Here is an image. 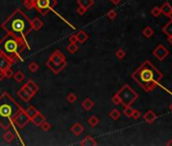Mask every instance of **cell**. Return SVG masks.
I'll use <instances>...</instances> for the list:
<instances>
[{
    "mask_svg": "<svg viewBox=\"0 0 172 146\" xmlns=\"http://www.w3.org/2000/svg\"><path fill=\"white\" fill-rule=\"evenodd\" d=\"M169 17H170V19L172 20V11H171V13H170V14H169Z\"/></svg>",
    "mask_w": 172,
    "mask_h": 146,
    "instance_id": "cell-47",
    "label": "cell"
},
{
    "mask_svg": "<svg viewBox=\"0 0 172 146\" xmlns=\"http://www.w3.org/2000/svg\"><path fill=\"white\" fill-rule=\"evenodd\" d=\"M86 11H87V9H85V8H83V7H81V6H78V8H77V13H78L79 15L85 14Z\"/></svg>",
    "mask_w": 172,
    "mask_h": 146,
    "instance_id": "cell-40",
    "label": "cell"
},
{
    "mask_svg": "<svg viewBox=\"0 0 172 146\" xmlns=\"http://www.w3.org/2000/svg\"><path fill=\"white\" fill-rule=\"evenodd\" d=\"M76 100H77V96H76V95H75V93H73V92H70V93H69V95H67V101H68L70 104H74L75 101H76Z\"/></svg>",
    "mask_w": 172,
    "mask_h": 146,
    "instance_id": "cell-36",
    "label": "cell"
},
{
    "mask_svg": "<svg viewBox=\"0 0 172 146\" xmlns=\"http://www.w3.org/2000/svg\"><path fill=\"white\" fill-rule=\"evenodd\" d=\"M94 104H94V101L92 100H90L89 98H86L81 103V107L85 110V111H90V110L94 107Z\"/></svg>",
    "mask_w": 172,
    "mask_h": 146,
    "instance_id": "cell-18",
    "label": "cell"
},
{
    "mask_svg": "<svg viewBox=\"0 0 172 146\" xmlns=\"http://www.w3.org/2000/svg\"><path fill=\"white\" fill-rule=\"evenodd\" d=\"M32 1H35V0H32Z\"/></svg>",
    "mask_w": 172,
    "mask_h": 146,
    "instance_id": "cell-48",
    "label": "cell"
},
{
    "mask_svg": "<svg viewBox=\"0 0 172 146\" xmlns=\"http://www.w3.org/2000/svg\"><path fill=\"white\" fill-rule=\"evenodd\" d=\"M87 123H88V125L91 126V127H95V126L98 125L99 120H98V118L96 117V116H91L89 119L87 120Z\"/></svg>",
    "mask_w": 172,
    "mask_h": 146,
    "instance_id": "cell-27",
    "label": "cell"
},
{
    "mask_svg": "<svg viewBox=\"0 0 172 146\" xmlns=\"http://www.w3.org/2000/svg\"><path fill=\"white\" fill-rule=\"evenodd\" d=\"M11 65H12V62L10 61L7 57H5L2 53H0V72L8 67H10Z\"/></svg>",
    "mask_w": 172,
    "mask_h": 146,
    "instance_id": "cell-11",
    "label": "cell"
},
{
    "mask_svg": "<svg viewBox=\"0 0 172 146\" xmlns=\"http://www.w3.org/2000/svg\"><path fill=\"white\" fill-rule=\"evenodd\" d=\"M162 77V72L158 70L149 60H146L132 74V78L147 92H153Z\"/></svg>",
    "mask_w": 172,
    "mask_h": 146,
    "instance_id": "cell-1",
    "label": "cell"
},
{
    "mask_svg": "<svg viewBox=\"0 0 172 146\" xmlns=\"http://www.w3.org/2000/svg\"><path fill=\"white\" fill-rule=\"evenodd\" d=\"M115 56L116 58H118V60H123L124 57H126V52H124V50H123V49H118V51L115 52Z\"/></svg>",
    "mask_w": 172,
    "mask_h": 146,
    "instance_id": "cell-34",
    "label": "cell"
},
{
    "mask_svg": "<svg viewBox=\"0 0 172 146\" xmlns=\"http://www.w3.org/2000/svg\"><path fill=\"white\" fill-rule=\"evenodd\" d=\"M38 111L37 110V108L34 106H29V108L26 110V114L27 115V117L29 118V120H32V118H34V116L37 114Z\"/></svg>",
    "mask_w": 172,
    "mask_h": 146,
    "instance_id": "cell-22",
    "label": "cell"
},
{
    "mask_svg": "<svg viewBox=\"0 0 172 146\" xmlns=\"http://www.w3.org/2000/svg\"><path fill=\"white\" fill-rule=\"evenodd\" d=\"M169 109H170V111L172 112V103H171L170 104H169Z\"/></svg>",
    "mask_w": 172,
    "mask_h": 146,
    "instance_id": "cell-46",
    "label": "cell"
},
{
    "mask_svg": "<svg viewBox=\"0 0 172 146\" xmlns=\"http://www.w3.org/2000/svg\"><path fill=\"white\" fill-rule=\"evenodd\" d=\"M26 49H29V46L26 39L10 34L5 35L0 42V53L7 57L12 62V64L23 61L21 54Z\"/></svg>",
    "mask_w": 172,
    "mask_h": 146,
    "instance_id": "cell-3",
    "label": "cell"
},
{
    "mask_svg": "<svg viewBox=\"0 0 172 146\" xmlns=\"http://www.w3.org/2000/svg\"><path fill=\"white\" fill-rule=\"evenodd\" d=\"M112 3H113L115 5H118V4H120L121 2V0H109Z\"/></svg>",
    "mask_w": 172,
    "mask_h": 146,
    "instance_id": "cell-43",
    "label": "cell"
},
{
    "mask_svg": "<svg viewBox=\"0 0 172 146\" xmlns=\"http://www.w3.org/2000/svg\"><path fill=\"white\" fill-rule=\"evenodd\" d=\"M29 121H30L29 118L27 117V115L26 114V110L23 108L14 116V118H13V120H12V125H15V126H17L18 128L23 129L29 124Z\"/></svg>",
    "mask_w": 172,
    "mask_h": 146,
    "instance_id": "cell-8",
    "label": "cell"
},
{
    "mask_svg": "<svg viewBox=\"0 0 172 146\" xmlns=\"http://www.w3.org/2000/svg\"><path fill=\"white\" fill-rule=\"evenodd\" d=\"M151 14L155 16V17H158L160 14H161V10H160V7L158 6H154L153 9L151 10Z\"/></svg>",
    "mask_w": 172,
    "mask_h": 146,
    "instance_id": "cell-38",
    "label": "cell"
},
{
    "mask_svg": "<svg viewBox=\"0 0 172 146\" xmlns=\"http://www.w3.org/2000/svg\"><path fill=\"white\" fill-rule=\"evenodd\" d=\"M1 27L6 32L16 37L24 38L32 31L30 26V19L23 10L15 9L11 14L1 23Z\"/></svg>",
    "mask_w": 172,
    "mask_h": 146,
    "instance_id": "cell-2",
    "label": "cell"
},
{
    "mask_svg": "<svg viewBox=\"0 0 172 146\" xmlns=\"http://www.w3.org/2000/svg\"><path fill=\"white\" fill-rule=\"evenodd\" d=\"M162 31L167 37H171L172 36V20H170L166 26H164V27L162 29Z\"/></svg>",
    "mask_w": 172,
    "mask_h": 146,
    "instance_id": "cell-24",
    "label": "cell"
},
{
    "mask_svg": "<svg viewBox=\"0 0 172 146\" xmlns=\"http://www.w3.org/2000/svg\"><path fill=\"white\" fill-rule=\"evenodd\" d=\"M27 68H29V70L30 71V72H37V71L38 70V68H40V66H38V63L35 62H30L29 66H27Z\"/></svg>",
    "mask_w": 172,
    "mask_h": 146,
    "instance_id": "cell-33",
    "label": "cell"
},
{
    "mask_svg": "<svg viewBox=\"0 0 172 146\" xmlns=\"http://www.w3.org/2000/svg\"><path fill=\"white\" fill-rule=\"evenodd\" d=\"M30 121L34 123L35 126H37V127H40V126L41 125V123L45 122V121H46V117L43 114H41V112H38L37 114L34 116V118H32V119L30 120Z\"/></svg>",
    "mask_w": 172,
    "mask_h": 146,
    "instance_id": "cell-12",
    "label": "cell"
},
{
    "mask_svg": "<svg viewBox=\"0 0 172 146\" xmlns=\"http://www.w3.org/2000/svg\"><path fill=\"white\" fill-rule=\"evenodd\" d=\"M109 117L112 118V120L116 121V120L120 119V117H121V112L118 111V109H113V110H112V111L109 112Z\"/></svg>",
    "mask_w": 172,
    "mask_h": 146,
    "instance_id": "cell-26",
    "label": "cell"
},
{
    "mask_svg": "<svg viewBox=\"0 0 172 146\" xmlns=\"http://www.w3.org/2000/svg\"><path fill=\"white\" fill-rule=\"evenodd\" d=\"M68 41L70 43H74V44H76L77 42H78V40H77V37H76V35H72V36H70V37H69V39H68Z\"/></svg>",
    "mask_w": 172,
    "mask_h": 146,
    "instance_id": "cell-41",
    "label": "cell"
},
{
    "mask_svg": "<svg viewBox=\"0 0 172 146\" xmlns=\"http://www.w3.org/2000/svg\"><path fill=\"white\" fill-rule=\"evenodd\" d=\"M160 10H161V13L165 14L166 16H169V14H170L172 11V6L168 3V2H166V3H164L160 7Z\"/></svg>",
    "mask_w": 172,
    "mask_h": 146,
    "instance_id": "cell-20",
    "label": "cell"
},
{
    "mask_svg": "<svg viewBox=\"0 0 172 146\" xmlns=\"http://www.w3.org/2000/svg\"><path fill=\"white\" fill-rule=\"evenodd\" d=\"M40 127L41 128V130H43V131L47 132V131H50V129L52 128V125H51V124H50L49 122L45 121V122L41 123V125L40 126Z\"/></svg>",
    "mask_w": 172,
    "mask_h": 146,
    "instance_id": "cell-35",
    "label": "cell"
},
{
    "mask_svg": "<svg viewBox=\"0 0 172 146\" xmlns=\"http://www.w3.org/2000/svg\"><path fill=\"white\" fill-rule=\"evenodd\" d=\"M112 103H113V104H116V106H118V104H121L120 98H118V96L116 95H115L112 96Z\"/></svg>",
    "mask_w": 172,
    "mask_h": 146,
    "instance_id": "cell-42",
    "label": "cell"
},
{
    "mask_svg": "<svg viewBox=\"0 0 172 146\" xmlns=\"http://www.w3.org/2000/svg\"><path fill=\"white\" fill-rule=\"evenodd\" d=\"M166 145L169 146V145H172V140H169V141L166 142Z\"/></svg>",
    "mask_w": 172,
    "mask_h": 146,
    "instance_id": "cell-44",
    "label": "cell"
},
{
    "mask_svg": "<svg viewBox=\"0 0 172 146\" xmlns=\"http://www.w3.org/2000/svg\"><path fill=\"white\" fill-rule=\"evenodd\" d=\"M156 119H157V115L155 114L153 111H151V110H149V111L144 115V120L148 124H152Z\"/></svg>",
    "mask_w": 172,
    "mask_h": 146,
    "instance_id": "cell-16",
    "label": "cell"
},
{
    "mask_svg": "<svg viewBox=\"0 0 172 146\" xmlns=\"http://www.w3.org/2000/svg\"><path fill=\"white\" fill-rule=\"evenodd\" d=\"M23 107L12 98L7 92L0 95V127L8 130L12 126V120Z\"/></svg>",
    "mask_w": 172,
    "mask_h": 146,
    "instance_id": "cell-4",
    "label": "cell"
},
{
    "mask_svg": "<svg viewBox=\"0 0 172 146\" xmlns=\"http://www.w3.org/2000/svg\"><path fill=\"white\" fill-rule=\"evenodd\" d=\"M70 131L73 133L75 136H80L84 132V127L80 123H75L74 125L71 126Z\"/></svg>",
    "mask_w": 172,
    "mask_h": 146,
    "instance_id": "cell-15",
    "label": "cell"
},
{
    "mask_svg": "<svg viewBox=\"0 0 172 146\" xmlns=\"http://www.w3.org/2000/svg\"><path fill=\"white\" fill-rule=\"evenodd\" d=\"M106 15H107V17H109L110 20H113L115 17H116V15H118V13H116V11L115 9H110L109 11H107L106 13Z\"/></svg>",
    "mask_w": 172,
    "mask_h": 146,
    "instance_id": "cell-37",
    "label": "cell"
},
{
    "mask_svg": "<svg viewBox=\"0 0 172 146\" xmlns=\"http://www.w3.org/2000/svg\"><path fill=\"white\" fill-rule=\"evenodd\" d=\"M44 23L40 17H35L34 19H30V26L32 31H40L43 27Z\"/></svg>",
    "mask_w": 172,
    "mask_h": 146,
    "instance_id": "cell-13",
    "label": "cell"
},
{
    "mask_svg": "<svg viewBox=\"0 0 172 146\" xmlns=\"http://www.w3.org/2000/svg\"><path fill=\"white\" fill-rule=\"evenodd\" d=\"M78 50V46L74 43H70L69 45L67 46V51L69 52L70 54H75Z\"/></svg>",
    "mask_w": 172,
    "mask_h": 146,
    "instance_id": "cell-30",
    "label": "cell"
},
{
    "mask_svg": "<svg viewBox=\"0 0 172 146\" xmlns=\"http://www.w3.org/2000/svg\"><path fill=\"white\" fill-rule=\"evenodd\" d=\"M153 55L157 58L158 60H160V61H163V60H164L165 58L169 55V51L167 50V48H166L165 46L159 45L153 51Z\"/></svg>",
    "mask_w": 172,
    "mask_h": 146,
    "instance_id": "cell-9",
    "label": "cell"
},
{
    "mask_svg": "<svg viewBox=\"0 0 172 146\" xmlns=\"http://www.w3.org/2000/svg\"><path fill=\"white\" fill-rule=\"evenodd\" d=\"M0 42H1V40H0Z\"/></svg>",
    "mask_w": 172,
    "mask_h": 146,
    "instance_id": "cell-49",
    "label": "cell"
},
{
    "mask_svg": "<svg viewBox=\"0 0 172 146\" xmlns=\"http://www.w3.org/2000/svg\"><path fill=\"white\" fill-rule=\"evenodd\" d=\"M77 4L88 10L94 4V0H77Z\"/></svg>",
    "mask_w": 172,
    "mask_h": 146,
    "instance_id": "cell-19",
    "label": "cell"
},
{
    "mask_svg": "<svg viewBox=\"0 0 172 146\" xmlns=\"http://www.w3.org/2000/svg\"><path fill=\"white\" fill-rule=\"evenodd\" d=\"M133 112H134V109H133L131 106H127V107H124L123 113L127 118H132Z\"/></svg>",
    "mask_w": 172,
    "mask_h": 146,
    "instance_id": "cell-32",
    "label": "cell"
},
{
    "mask_svg": "<svg viewBox=\"0 0 172 146\" xmlns=\"http://www.w3.org/2000/svg\"><path fill=\"white\" fill-rule=\"evenodd\" d=\"M142 116V114H141V112L139 111V110H134V112H133V115H132V118H134L135 120H138L139 118Z\"/></svg>",
    "mask_w": 172,
    "mask_h": 146,
    "instance_id": "cell-39",
    "label": "cell"
},
{
    "mask_svg": "<svg viewBox=\"0 0 172 146\" xmlns=\"http://www.w3.org/2000/svg\"><path fill=\"white\" fill-rule=\"evenodd\" d=\"M49 62L53 63L54 65H57L59 66L61 69H64L67 65V61H66V57L62 52H60L59 50H56L54 51L53 53L51 54V56L48 59Z\"/></svg>",
    "mask_w": 172,
    "mask_h": 146,
    "instance_id": "cell-7",
    "label": "cell"
},
{
    "mask_svg": "<svg viewBox=\"0 0 172 146\" xmlns=\"http://www.w3.org/2000/svg\"><path fill=\"white\" fill-rule=\"evenodd\" d=\"M80 144L82 146H96L97 145V142L95 141V139L91 136H86L84 139L80 142Z\"/></svg>",
    "mask_w": 172,
    "mask_h": 146,
    "instance_id": "cell-17",
    "label": "cell"
},
{
    "mask_svg": "<svg viewBox=\"0 0 172 146\" xmlns=\"http://www.w3.org/2000/svg\"><path fill=\"white\" fill-rule=\"evenodd\" d=\"M23 89L24 90H26V92H29V95H32V96H35V93L38 92V86L32 80V79H29V81L26 82V84L23 86Z\"/></svg>",
    "mask_w": 172,
    "mask_h": 146,
    "instance_id": "cell-10",
    "label": "cell"
},
{
    "mask_svg": "<svg viewBox=\"0 0 172 146\" xmlns=\"http://www.w3.org/2000/svg\"><path fill=\"white\" fill-rule=\"evenodd\" d=\"M75 35H76L77 40H78L79 43H84L87 41V39H88V35L86 34L84 31H79L77 34H75Z\"/></svg>",
    "mask_w": 172,
    "mask_h": 146,
    "instance_id": "cell-21",
    "label": "cell"
},
{
    "mask_svg": "<svg viewBox=\"0 0 172 146\" xmlns=\"http://www.w3.org/2000/svg\"><path fill=\"white\" fill-rule=\"evenodd\" d=\"M57 5L56 0H35V9L40 13L41 16H46L50 10Z\"/></svg>",
    "mask_w": 172,
    "mask_h": 146,
    "instance_id": "cell-6",
    "label": "cell"
},
{
    "mask_svg": "<svg viewBox=\"0 0 172 146\" xmlns=\"http://www.w3.org/2000/svg\"><path fill=\"white\" fill-rule=\"evenodd\" d=\"M143 35L145 36L146 38H151L152 36L154 35V30L152 29L151 26H146L145 29L143 30Z\"/></svg>",
    "mask_w": 172,
    "mask_h": 146,
    "instance_id": "cell-29",
    "label": "cell"
},
{
    "mask_svg": "<svg viewBox=\"0 0 172 146\" xmlns=\"http://www.w3.org/2000/svg\"><path fill=\"white\" fill-rule=\"evenodd\" d=\"M115 95L118 96L121 104H123L124 107L131 106V104L139 98V95L132 89L131 86H130L129 84H124Z\"/></svg>",
    "mask_w": 172,
    "mask_h": 146,
    "instance_id": "cell-5",
    "label": "cell"
},
{
    "mask_svg": "<svg viewBox=\"0 0 172 146\" xmlns=\"http://www.w3.org/2000/svg\"><path fill=\"white\" fill-rule=\"evenodd\" d=\"M23 6L26 8L27 10H32L35 8V1L32 0H23Z\"/></svg>",
    "mask_w": 172,
    "mask_h": 146,
    "instance_id": "cell-31",
    "label": "cell"
},
{
    "mask_svg": "<svg viewBox=\"0 0 172 146\" xmlns=\"http://www.w3.org/2000/svg\"><path fill=\"white\" fill-rule=\"evenodd\" d=\"M13 78H14V80L16 82H21L24 79V77H26V75L23 74V72H21V71H17V72H15L14 74H13Z\"/></svg>",
    "mask_w": 172,
    "mask_h": 146,
    "instance_id": "cell-28",
    "label": "cell"
},
{
    "mask_svg": "<svg viewBox=\"0 0 172 146\" xmlns=\"http://www.w3.org/2000/svg\"><path fill=\"white\" fill-rule=\"evenodd\" d=\"M168 42L172 45V36H171V37H168Z\"/></svg>",
    "mask_w": 172,
    "mask_h": 146,
    "instance_id": "cell-45",
    "label": "cell"
},
{
    "mask_svg": "<svg viewBox=\"0 0 172 146\" xmlns=\"http://www.w3.org/2000/svg\"><path fill=\"white\" fill-rule=\"evenodd\" d=\"M17 96L19 98H21L23 101H26V103H29V101L34 98V96H32V95H29L26 90H24L23 87H21L19 90H17Z\"/></svg>",
    "mask_w": 172,
    "mask_h": 146,
    "instance_id": "cell-14",
    "label": "cell"
},
{
    "mask_svg": "<svg viewBox=\"0 0 172 146\" xmlns=\"http://www.w3.org/2000/svg\"><path fill=\"white\" fill-rule=\"evenodd\" d=\"M1 75L2 77H5V78H11L13 76V74H14V71L12 70L11 67H8L6 69H4L3 71H1Z\"/></svg>",
    "mask_w": 172,
    "mask_h": 146,
    "instance_id": "cell-23",
    "label": "cell"
},
{
    "mask_svg": "<svg viewBox=\"0 0 172 146\" xmlns=\"http://www.w3.org/2000/svg\"><path fill=\"white\" fill-rule=\"evenodd\" d=\"M3 139H4L5 142L10 143L13 139H14V134H13L11 131H7L6 130V132H5L4 135H3Z\"/></svg>",
    "mask_w": 172,
    "mask_h": 146,
    "instance_id": "cell-25",
    "label": "cell"
}]
</instances>
